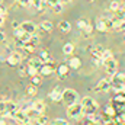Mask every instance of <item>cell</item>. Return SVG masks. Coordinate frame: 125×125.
<instances>
[{"instance_id": "obj_3", "label": "cell", "mask_w": 125, "mask_h": 125, "mask_svg": "<svg viewBox=\"0 0 125 125\" xmlns=\"http://www.w3.org/2000/svg\"><path fill=\"white\" fill-rule=\"evenodd\" d=\"M77 100H79V94H77L76 90H73V89H64V92H62V102L67 103V106L76 103Z\"/></svg>"}, {"instance_id": "obj_2", "label": "cell", "mask_w": 125, "mask_h": 125, "mask_svg": "<svg viewBox=\"0 0 125 125\" xmlns=\"http://www.w3.org/2000/svg\"><path fill=\"white\" fill-rule=\"evenodd\" d=\"M83 114H84V111H83V106H82L80 102H76V103L67 106V115L70 118H74L76 119V118H80Z\"/></svg>"}, {"instance_id": "obj_13", "label": "cell", "mask_w": 125, "mask_h": 125, "mask_svg": "<svg viewBox=\"0 0 125 125\" xmlns=\"http://www.w3.org/2000/svg\"><path fill=\"white\" fill-rule=\"evenodd\" d=\"M55 71H57L58 77L64 79V77H65V76L68 74V71H70V65H67V64H60V65H57Z\"/></svg>"}, {"instance_id": "obj_5", "label": "cell", "mask_w": 125, "mask_h": 125, "mask_svg": "<svg viewBox=\"0 0 125 125\" xmlns=\"http://www.w3.org/2000/svg\"><path fill=\"white\" fill-rule=\"evenodd\" d=\"M103 65H105V68H106V73L108 74H111V76H114V74H116L118 73V61L112 57V58H109V60H106V61H103Z\"/></svg>"}, {"instance_id": "obj_39", "label": "cell", "mask_w": 125, "mask_h": 125, "mask_svg": "<svg viewBox=\"0 0 125 125\" xmlns=\"http://www.w3.org/2000/svg\"><path fill=\"white\" fill-rule=\"evenodd\" d=\"M92 29H93V28H92V26H90V25H89V26H87V28H86V29H83V33H84V35H86V36H89V35H90V33H92Z\"/></svg>"}, {"instance_id": "obj_19", "label": "cell", "mask_w": 125, "mask_h": 125, "mask_svg": "<svg viewBox=\"0 0 125 125\" xmlns=\"http://www.w3.org/2000/svg\"><path fill=\"white\" fill-rule=\"evenodd\" d=\"M58 29L61 32H64V33H67V32L71 31V25H70L67 21H61V22L58 23Z\"/></svg>"}, {"instance_id": "obj_10", "label": "cell", "mask_w": 125, "mask_h": 125, "mask_svg": "<svg viewBox=\"0 0 125 125\" xmlns=\"http://www.w3.org/2000/svg\"><path fill=\"white\" fill-rule=\"evenodd\" d=\"M21 28H22L25 32L31 33V35H33V33L36 32V25H35L33 22H31V21H25V22H22V23H21Z\"/></svg>"}, {"instance_id": "obj_37", "label": "cell", "mask_w": 125, "mask_h": 125, "mask_svg": "<svg viewBox=\"0 0 125 125\" xmlns=\"http://www.w3.org/2000/svg\"><path fill=\"white\" fill-rule=\"evenodd\" d=\"M51 9H52L55 13H60V12H62V4H61V3H58V4H55V6H54V7H51Z\"/></svg>"}, {"instance_id": "obj_20", "label": "cell", "mask_w": 125, "mask_h": 125, "mask_svg": "<svg viewBox=\"0 0 125 125\" xmlns=\"http://www.w3.org/2000/svg\"><path fill=\"white\" fill-rule=\"evenodd\" d=\"M39 29L44 32H50L52 31V23L50 22V21H44V22H41V25H39Z\"/></svg>"}, {"instance_id": "obj_32", "label": "cell", "mask_w": 125, "mask_h": 125, "mask_svg": "<svg viewBox=\"0 0 125 125\" xmlns=\"http://www.w3.org/2000/svg\"><path fill=\"white\" fill-rule=\"evenodd\" d=\"M28 42H31L33 47H38V44H39V36H36V35L33 33V35H31V39H29Z\"/></svg>"}, {"instance_id": "obj_23", "label": "cell", "mask_w": 125, "mask_h": 125, "mask_svg": "<svg viewBox=\"0 0 125 125\" xmlns=\"http://www.w3.org/2000/svg\"><path fill=\"white\" fill-rule=\"evenodd\" d=\"M35 122H36L38 125H48V116L44 115V114H41V115L35 119Z\"/></svg>"}, {"instance_id": "obj_46", "label": "cell", "mask_w": 125, "mask_h": 125, "mask_svg": "<svg viewBox=\"0 0 125 125\" xmlns=\"http://www.w3.org/2000/svg\"><path fill=\"white\" fill-rule=\"evenodd\" d=\"M61 3H70V1H73V0H60Z\"/></svg>"}, {"instance_id": "obj_12", "label": "cell", "mask_w": 125, "mask_h": 125, "mask_svg": "<svg viewBox=\"0 0 125 125\" xmlns=\"http://www.w3.org/2000/svg\"><path fill=\"white\" fill-rule=\"evenodd\" d=\"M62 89H60V87H54L52 89V92L50 93V97H51V100H54V102H60V100H62Z\"/></svg>"}, {"instance_id": "obj_6", "label": "cell", "mask_w": 125, "mask_h": 125, "mask_svg": "<svg viewBox=\"0 0 125 125\" xmlns=\"http://www.w3.org/2000/svg\"><path fill=\"white\" fill-rule=\"evenodd\" d=\"M112 89V82L109 79H102L96 86H94V92H109Z\"/></svg>"}, {"instance_id": "obj_15", "label": "cell", "mask_w": 125, "mask_h": 125, "mask_svg": "<svg viewBox=\"0 0 125 125\" xmlns=\"http://www.w3.org/2000/svg\"><path fill=\"white\" fill-rule=\"evenodd\" d=\"M96 29L99 32H106L108 31V25H106V19H103V18H100V19H97V22H96Z\"/></svg>"}, {"instance_id": "obj_45", "label": "cell", "mask_w": 125, "mask_h": 125, "mask_svg": "<svg viewBox=\"0 0 125 125\" xmlns=\"http://www.w3.org/2000/svg\"><path fill=\"white\" fill-rule=\"evenodd\" d=\"M0 125H9V124H6V121H4V119H0Z\"/></svg>"}, {"instance_id": "obj_17", "label": "cell", "mask_w": 125, "mask_h": 125, "mask_svg": "<svg viewBox=\"0 0 125 125\" xmlns=\"http://www.w3.org/2000/svg\"><path fill=\"white\" fill-rule=\"evenodd\" d=\"M68 65H70V68L77 70V68L82 65V60H80L79 57H71V58H70V61H68Z\"/></svg>"}, {"instance_id": "obj_29", "label": "cell", "mask_w": 125, "mask_h": 125, "mask_svg": "<svg viewBox=\"0 0 125 125\" xmlns=\"http://www.w3.org/2000/svg\"><path fill=\"white\" fill-rule=\"evenodd\" d=\"M109 58H112V51L111 50H105L103 54H102V61H106Z\"/></svg>"}, {"instance_id": "obj_36", "label": "cell", "mask_w": 125, "mask_h": 125, "mask_svg": "<svg viewBox=\"0 0 125 125\" xmlns=\"http://www.w3.org/2000/svg\"><path fill=\"white\" fill-rule=\"evenodd\" d=\"M116 13H118V15H119L121 18H124V19H125V3H124V4H121V6H119V10H118Z\"/></svg>"}, {"instance_id": "obj_43", "label": "cell", "mask_w": 125, "mask_h": 125, "mask_svg": "<svg viewBox=\"0 0 125 125\" xmlns=\"http://www.w3.org/2000/svg\"><path fill=\"white\" fill-rule=\"evenodd\" d=\"M3 23H4V16L0 15V26H3Z\"/></svg>"}, {"instance_id": "obj_11", "label": "cell", "mask_w": 125, "mask_h": 125, "mask_svg": "<svg viewBox=\"0 0 125 125\" xmlns=\"http://www.w3.org/2000/svg\"><path fill=\"white\" fill-rule=\"evenodd\" d=\"M18 109H19V108H18V105H16L15 102H7L4 116H10V118H13V115H15V112H16Z\"/></svg>"}, {"instance_id": "obj_14", "label": "cell", "mask_w": 125, "mask_h": 125, "mask_svg": "<svg viewBox=\"0 0 125 125\" xmlns=\"http://www.w3.org/2000/svg\"><path fill=\"white\" fill-rule=\"evenodd\" d=\"M25 112L28 114V116L31 118V121H35V119H36V118H38V116L41 115V112H38V111H36L35 108H32V105H29V106H28V108L25 109Z\"/></svg>"}, {"instance_id": "obj_41", "label": "cell", "mask_w": 125, "mask_h": 125, "mask_svg": "<svg viewBox=\"0 0 125 125\" xmlns=\"http://www.w3.org/2000/svg\"><path fill=\"white\" fill-rule=\"evenodd\" d=\"M6 41V35H4V32L0 31V42H4Z\"/></svg>"}, {"instance_id": "obj_4", "label": "cell", "mask_w": 125, "mask_h": 125, "mask_svg": "<svg viewBox=\"0 0 125 125\" xmlns=\"http://www.w3.org/2000/svg\"><path fill=\"white\" fill-rule=\"evenodd\" d=\"M13 121L19 125H29L31 118L28 116V114H26L23 109H18V111L15 112V115H13Z\"/></svg>"}, {"instance_id": "obj_26", "label": "cell", "mask_w": 125, "mask_h": 125, "mask_svg": "<svg viewBox=\"0 0 125 125\" xmlns=\"http://www.w3.org/2000/svg\"><path fill=\"white\" fill-rule=\"evenodd\" d=\"M26 92H28V94H29V96H35V94H36V92H38V89H36V86H35V84H29V86H28V89H26Z\"/></svg>"}, {"instance_id": "obj_44", "label": "cell", "mask_w": 125, "mask_h": 125, "mask_svg": "<svg viewBox=\"0 0 125 125\" xmlns=\"http://www.w3.org/2000/svg\"><path fill=\"white\" fill-rule=\"evenodd\" d=\"M106 111H108V114H109V115H112V114H114V111H112V108H108Z\"/></svg>"}, {"instance_id": "obj_1", "label": "cell", "mask_w": 125, "mask_h": 125, "mask_svg": "<svg viewBox=\"0 0 125 125\" xmlns=\"http://www.w3.org/2000/svg\"><path fill=\"white\" fill-rule=\"evenodd\" d=\"M82 106H83V111H84V114L86 115H89V114H96V109H97V103L94 102L92 97H89V96H86V97H83L82 99Z\"/></svg>"}, {"instance_id": "obj_30", "label": "cell", "mask_w": 125, "mask_h": 125, "mask_svg": "<svg viewBox=\"0 0 125 125\" xmlns=\"http://www.w3.org/2000/svg\"><path fill=\"white\" fill-rule=\"evenodd\" d=\"M31 6L35 9H42V0H31Z\"/></svg>"}, {"instance_id": "obj_48", "label": "cell", "mask_w": 125, "mask_h": 125, "mask_svg": "<svg viewBox=\"0 0 125 125\" xmlns=\"http://www.w3.org/2000/svg\"><path fill=\"white\" fill-rule=\"evenodd\" d=\"M89 1H94V0H89Z\"/></svg>"}, {"instance_id": "obj_27", "label": "cell", "mask_w": 125, "mask_h": 125, "mask_svg": "<svg viewBox=\"0 0 125 125\" xmlns=\"http://www.w3.org/2000/svg\"><path fill=\"white\" fill-rule=\"evenodd\" d=\"M119 3L116 1V0H114V1H111V4H109V10H112V12H118L119 10Z\"/></svg>"}, {"instance_id": "obj_31", "label": "cell", "mask_w": 125, "mask_h": 125, "mask_svg": "<svg viewBox=\"0 0 125 125\" xmlns=\"http://www.w3.org/2000/svg\"><path fill=\"white\" fill-rule=\"evenodd\" d=\"M77 26L83 31V29H86V28L89 26V23H87V21H86V19H80V21L77 22Z\"/></svg>"}, {"instance_id": "obj_25", "label": "cell", "mask_w": 125, "mask_h": 125, "mask_svg": "<svg viewBox=\"0 0 125 125\" xmlns=\"http://www.w3.org/2000/svg\"><path fill=\"white\" fill-rule=\"evenodd\" d=\"M31 82H32V84H35V86H38L41 82H42V76L38 73V74H35L33 77H31Z\"/></svg>"}, {"instance_id": "obj_8", "label": "cell", "mask_w": 125, "mask_h": 125, "mask_svg": "<svg viewBox=\"0 0 125 125\" xmlns=\"http://www.w3.org/2000/svg\"><path fill=\"white\" fill-rule=\"evenodd\" d=\"M54 64L51 61H48V62H44L42 65H41V68H39V74L41 76H50L51 73H54Z\"/></svg>"}, {"instance_id": "obj_42", "label": "cell", "mask_w": 125, "mask_h": 125, "mask_svg": "<svg viewBox=\"0 0 125 125\" xmlns=\"http://www.w3.org/2000/svg\"><path fill=\"white\" fill-rule=\"evenodd\" d=\"M12 26H13V28H15V29H18V28H21V25H19V23H18V22H15V21H13V22H12Z\"/></svg>"}, {"instance_id": "obj_7", "label": "cell", "mask_w": 125, "mask_h": 125, "mask_svg": "<svg viewBox=\"0 0 125 125\" xmlns=\"http://www.w3.org/2000/svg\"><path fill=\"white\" fill-rule=\"evenodd\" d=\"M22 58H23V55L21 54V52H18V51H13L7 58H6V62L9 64V65H12V67H15V65H18L19 62L22 61Z\"/></svg>"}, {"instance_id": "obj_49", "label": "cell", "mask_w": 125, "mask_h": 125, "mask_svg": "<svg viewBox=\"0 0 125 125\" xmlns=\"http://www.w3.org/2000/svg\"><path fill=\"white\" fill-rule=\"evenodd\" d=\"M68 125H70V124H68Z\"/></svg>"}, {"instance_id": "obj_22", "label": "cell", "mask_w": 125, "mask_h": 125, "mask_svg": "<svg viewBox=\"0 0 125 125\" xmlns=\"http://www.w3.org/2000/svg\"><path fill=\"white\" fill-rule=\"evenodd\" d=\"M42 64H44V62L41 61V58H39V57H38V58H31V60H29V62H28V65L35 67V68H38V70L41 68V65H42Z\"/></svg>"}, {"instance_id": "obj_28", "label": "cell", "mask_w": 125, "mask_h": 125, "mask_svg": "<svg viewBox=\"0 0 125 125\" xmlns=\"http://www.w3.org/2000/svg\"><path fill=\"white\" fill-rule=\"evenodd\" d=\"M15 3L21 7H28L31 6V0H15Z\"/></svg>"}, {"instance_id": "obj_16", "label": "cell", "mask_w": 125, "mask_h": 125, "mask_svg": "<svg viewBox=\"0 0 125 125\" xmlns=\"http://www.w3.org/2000/svg\"><path fill=\"white\" fill-rule=\"evenodd\" d=\"M103 51H105V48H102L100 45H96L93 48V51H92V58H100V60H102Z\"/></svg>"}, {"instance_id": "obj_18", "label": "cell", "mask_w": 125, "mask_h": 125, "mask_svg": "<svg viewBox=\"0 0 125 125\" xmlns=\"http://www.w3.org/2000/svg\"><path fill=\"white\" fill-rule=\"evenodd\" d=\"M32 108H35L38 112L44 114V111H45V103H44L42 100H33V102H32Z\"/></svg>"}, {"instance_id": "obj_40", "label": "cell", "mask_w": 125, "mask_h": 125, "mask_svg": "<svg viewBox=\"0 0 125 125\" xmlns=\"http://www.w3.org/2000/svg\"><path fill=\"white\" fill-rule=\"evenodd\" d=\"M118 31H121V32H124L125 33V19L122 21V23H121V26H119V29Z\"/></svg>"}, {"instance_id": "obj_9", "label": "cell", "mask_w": 125, "mask_h": 125, "mask_svg": "<svg viewBox=\"0 0 125 125\" xmlns=\"http://www.w3.org/2000/svg\"><path fill=\"white\" fill-rule=\"evenodd\" d=\"M15 38L19 39V41H22V42H28L31 39V33L25 32L22 28H18V29H15Z\"/></svg>"}, {"instance_id": "obj_35", "label": "cell", "mask_w": 125, "mask_h": 125, "mask_svg": "<svg viewBox=\"0 0 125 125\" xmlns=\"http://www.w3.org/2000/svg\"><path fill=\"white\" fill-rule=\"evenodd\" d=\"M52 125H68V122L65 119H61V118H57L52 121Z\"/></svg>"}, {"instance_id": "obj_47", "label": "cell", "mask_w": 125, "mask_h": 125, "mask_svg": "<svg viewBox=\"0 0 125 125\" xmlns=\"http://www.w3.org/2000/svg\"><path fill=\"white\" fill-rule=\"evenodd\" d=\"M9 125H16V124H9Z\"/></svg>"}, {"instance_id": "obj_34", "label": "cell", "mask_w": 125, "mask_h": 125, "mask_svg": "<svg viewBox=\"0 0 125 125\" xmlns=\"http://www.w3.org/2000/svg\"><path fill=\"white\" fill-rule=\"evenodd\" d=\"M6 105H7L6 100H0V115H4L6 114Z\"/></svg>"}, {"instance_id": "obj_33", "label": "cell", "mask_w": 125, "mask_h": 125, "mask_svg": "<svg viewBox=\"0 0 125 125\" xmlns=\"http://www.w3.org/2000/svg\"><path fill=\"white\" fill-rule=\"evenodd\" d=\"M39 73V70L38 68H35V67H31V65H28V74L31 76V77H33L35 74H38Z\"/></svg>"}, {"instance_id": "obj_21", "label": "cell", "mask_w": 125, "mask_h": 125, "mask_svg": "<svg viewBox=\"0 0 125 125\" xmlns=\"http://www.w3.org/2000/svg\"><path fill=\"white\" fill-rule=\"evenodd\" d=\"M73 51H74V45H73L71 42H67V44H64V47H62V52H64L65 55H70V54H73Z\"/></svg>"}, {"instance_id": "obj_24", "label": "cell", "mask_w": 125, "mask_h": 125, "mask_svg": "<svg viewBox=\"0 0 125 125\" xmlns=\"http://www.w3.org/2000/svg\"><path fill=\"white\" fill-rule=\"evenodd\" d=\"M39 58H41V61H42V62L51 61V57H50V54H48L47 51H41V54H39Z\"/></svg>"}, {"instance_id": "obj_38", "label": "cell", "mask_w": 125, "mask_h": 125, "mask_svg": "<svg viewBox=\"0 0 125 125\" xmlns=\"http://www.w3.org/2000/svg\"><path fill=\"white\" fill-rule=\"evenodd\" d=\"M45 1H47V4H48L50 7H54L55 4H58V3H61L60 0H45Z\"/></svg>"}]
</instances>
